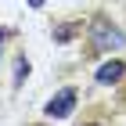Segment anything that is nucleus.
<instances>
[{
	"label": "nucleus",
	"mask_w": 126,
	"mask_h": 126,
	"mask_svg": "<svg viewBox=\"0 0 126 126\" xmlns=\"http://www.w3.org/2000/svg\"><path fill=\"white\" fill-rule=\"evenodd\" d=\"M87 32H90V50L94 54H108V50H115V47H123V32L115 29V25H108V22H90L87 25Z\"/></svg>",
	"instance_id": "f257e3e1"
},
{
	"label": "nucleus",
	"mask_w": 126,
	"mask_h": 126,
	"mask_svg": "<svg viewBox=\"0 0 126 126\" xmlns=\"http://www.w3.org/2000/svg\"><path fill=\"white\" fill-rule=\"evenodd\" d=\"M72 108H76V90L68 87V90H61L58 97H50V101H47V108H43V112H47L50 119H65L68 112H72Z\"/></svg>",
	"instance_id": "f03ea898"
},
{
	"label": "nucleus",
	"mask_w": 126,
	"mask_h": 126,
	"mask_svg": "<svg viewBox=\"0 0 126 126\" xmlns=\"http://www.w3.org/2000/svg\"><path fill=\"white\" fill-rule=\"evenodd\" d=\"M83 126H101V123H83Z\"/></svg>",
	"instance_id": "423d86ee"
},
{
	"label": "nucleus",
	"mask_w": 126,
	"mask_h": 126,
	"mask_svg": "<svg viewBox=\"0 0 126 126\" xmlns=\"http://www.w3.org/2000/svg\"><path fill=\"white\" fill-rule=\"evenodd\" d=\"M123 72H126V65H123V61H108V65H101V68H97V83H115Z\"/></svg>",
	"instance_id": "7ed1b4c3"
},
{
	"label": "nucleus",
	"mask_w": 126,
	"mask_h": 126,
	"mask_svg": "<svg viewBox=\"0 0 126 126\" xmlns=\"http://www.w3.org/2000/svg\"><path fill=\"white\" fill-rule=\"evenodd\" d=\"M72 36H76V29H72V25H65V29L54 32V40H61V43H65V40H72Z\"/></svg>",
	"instance_id": "20e7f679"
},
{
	"label": "nucleus",
	"mask_w": 126,
	"mask_h": 126,
	"mask_svg": "<svg viewBox=\"0 0 126 126\" xmlns=\"http://www.w3.org/2000/svg\"><path fill=\"white\" fill-rule=\"evenodd\" d=\"M29 4H32V7H40V4H43V0H29Z\"/></svg>",
	"instance_id": "39448f33"
}]
</instances>
